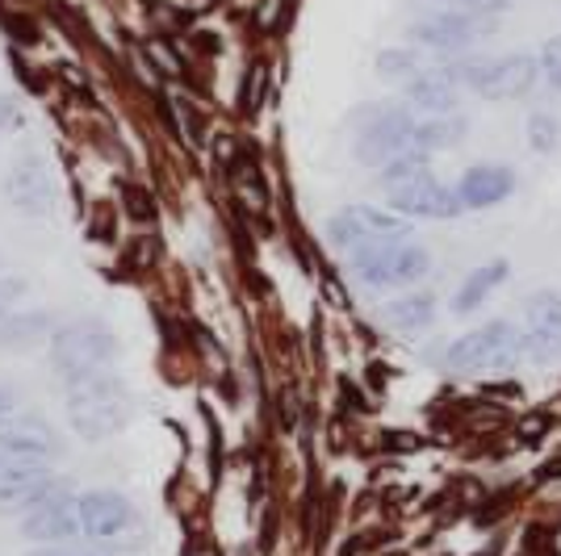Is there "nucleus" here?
I'll return each instance as SVG.
<instances>
[{"label":"nucleus","mask_w":561,"mask_h":556,"mask_svg":"<svg viewBox=\"0 0 561 556\" xmlns=\"http://www.w3.org/2000/svg\"><path fill=\"white\" fill-rule=\"evenodd\" d=\"M130 415H135L130 390L114 372H96L68 385V422L84 440H110L130 422Z\"/></svg>","instance_id":"f257e3e1"},{"label":"nucleus","mask_w":561,"mask_h":556,"mask_svg":"<svg viewBox=\"0 0 561 556\" xmlns=\"http://www.w3.org/2000/svg\"><path fill=\"white\" fill-rule=\"evenodd\" d=\"M415 126H420V114L407 101H377V105L356 109V155H360V163L386 167L407 151H420Z\"/></svg>","instance_id":"f03ea898"},{"label":"nucleus","mask_w":561,"mask_h":556,"mask_svg":"<svg viewBox=\"0 0 561 556\" xmlns=\"http://www.w3.org/2000/svg\"><path fill=\"white\" fill-rule=\"evenodd\" d=\"M114 356V331L105 323H96V318H76V323L55 326V335H50V364L68 385L84 381V377H96V372H110Z\"/></svg>","instance_id":"7ed1b4c3"},{"label":"nucleus","mask_w":561,"mask_h":556,"mask_svg":"<svg viewBox=\"0 0 561 556\" xmlns=\"http://www.w3.org/2000/svg\"><path fill=\"white\" fill-rule=\"evenodd\" d=\"M445 71L448 80L466 84L486 101H515V96L533 93L540 76V59L512 50V55H499V59H457V63H445Z\"/></svg>","instance_id":"20e7f679"},{"label":"nucleus","mask_w":561,"mask_h":556,"mask_svg":"<svg viewBox=\"0 0 561 556\" xmlns=\"http://www.w3.org/2000/svg\"><path fill=\"white\" fill-rule=\"evenodd\" d=\"M524 351V335L519 326L499 318V323H486L478 331L461 335L453 348H448V369L461 372V377H486V372H503L512 369Z\"/></svg>","instance_id":"39448f33"},{"label":"nucleus","mask_w":561,"mask_h":556,"mask_svg":"<svg viewBox=\"0 0 561 556\" xmlns=\"http://www.w3.org/2000/svg\"><path fill=\"white\" fill-rule=\"evenodd\" d=\"M352 255V273L365 280L369 289H402L415 285L432 273V255L427 247L411 243V239H394V243H374V247H356Z\"/></svg>","instance_id":"423d86ee"},{"label":"nucleus","mask_w":561,"mask_h":556,"mask_svg":"<svg viewBox=\"0 0 561 556\" xmlns=\"http://www.w3.org/2000/svg\"><path fill=\"white\" fill-rule=\"evenodd\" d=\"M494 18H482V13H457V9H427L423 18L411 22V43L432 50H469L473 43L491 38L494 34Z\"/></svg>","instance_id":"0eeeda50"},{"label":"nucleus","mask_w":561,"mask_h":556,"mask_svg":"<svg viewBox=\"0 0 561 556\" xmlns=\"http://www.w3.org/2000/svg\"><path fill=\"white\" fill-rule=\"evenodd\" d=\"M331 247L340 252H356V247H374V243H394V239H411V222H402L398 213L374 206H348L340 209L328 222Z\"/></svg>","instance_id":"6e6552de"},{"label":"nucleus","mask_w":561,"mask_h":556,"mask_svg":"<svg viewBox=\"0 0 561 556\" xmlns=\"http://www.w3.org/2000/svg\"><path fill=\"white\" fill-rule=\"evenodd\" d=\"M4 197L9 206L22 209L25 218H47L59 209V185L43 155H22L4 172Z\"/></svg>","instance_id":"1a4fd4ad"},{"label":"nucleus","mask_w":561,"mask_h":556,"mask_svg":"<svg viewBox=\"0 0 561 556\" xmlns=\"http://www.w3.org/2000/svg\"><path fill=\"white\" fill-rule=\"evenodd\" d=\"M390 193V206L398 213H407V218H457L461 213V193L457 188H448L445 181H436L432 176V167L420 172V176H407V181H398V185L386 188Z\"/></svg>","instance_id":"9d476101"},{"label":"nucleus","mask_w":561,"mask_h":556,"mask_svg":"<svg viewBox=\"0 0 561 556\" xmlns=\"http://www.w3.org/2000/svg\"><path fill=\"white\" fill-rule=\"evenodd\" d=\"M524 351L533 360H561V293L558 289H537L524 302Z\"/></svg>","instance_id":"9b49d317"},{"label":"nucleus","mask_w":561,"mask_h":556,"mask_svg":"<svg viewBox=\"0 0 561 556\" xmlns=\"http://www.w3.org/2000/svg\"><path fill=\"white\" fill-rule=\"evenodd\" d=\"M0 456H30V461H50L59 456V436L38 418H0Z\"/></svg>","instance_id":"f8f14e48"},{"label":"nucleus","mask_w":561,"mask_h":556,"mask_svg":"<svg viewBox=\"0 0 561 556\" xmlns=\"http://www.w3.org/2000/svg\"><path fill=\"white\" fill-rule=\"evenodd\" d=\"M402 101L423 117H445L457 114V80H448L445 68H432V71H415L411 80H402Z\"/></svg>","instance_id":"ddd939ff"},{"label":"nucleus","mask_w":561,"mask_h":556,"mask_svg":"<svg viewBox=\"0 0 561 556\" xmlns=\"http://www.w3.org/2000/svg\"><path fill=\"white\" fill-rule=\"evenodd\" d=\"M457 193H461V206L466 209H491L515 193V172L507 163H478V167H469L466 176H461Z\"/></svg>","instance_id":"4468645a"},{"label":"nucleus","mask_w":561,"mask_h":556,"mask_svg":"<svg viewBox=\"0 0 561 556\" xmlns=\"http://www.w3.org/2000/svg\"><path fill=\"white\" fill-rule=\"evenodd\" d=\"M512 273V264L507 259H491V264H482V268H473L466 280H461V289L453 293V314H473L478 305L491 298L494 289L507 280Z\"/></svg>","instance_id":"2eb2a0df"},{"label":"nucleus","mask_w":561,"mask_h":556,"mask_svg":"<svg viewBox=\"0 0 561 556\" xmlns=\"http://www.w3.org/2000/svg\"><path fill=\"white\" fill-rule=\"evenodd\" d=\"M55 335V318L47 310H30V314H0V348H30Z\"/></svg>","instance_id":"dca6fc26"},{"label":"nucleus","mask_w":561,"mask_h":556,"mask_svg":"<svg viewBox=\"0 0 561 556\" xmlns=\"http://www.w3.org/2000/svg\"><path fill=\"white\" fill-rule=\"evenodd\" d=\"M381 318H386V326H394V331H423V326L436 323V298L432 293H407V298L386 305Z\"/></svg>","instance_id":"f3484780"},{"label":"nucleus","mask_w":561,"mask_h":556,"mask_svg":"<svg viewBox=\"0 0 561 556\" xmlns=\"http://www.w3.org/2000/svg\"><path fill=\"white\" fill-rule=\"evenodd\" d=\"M423 9H457V13H482V18H499L512 9V0H415Z\"/></svg>","instance_id":"a211bd4d"},{"label":"nucleus","mask_w":561,"mask_h":556,"mask_svg":"<svg viewBox=\"0 0 561 556\" xmlns=\"http://www.w3.org/2000/svg\"><path fill=\"white\" fill-rule=\"evenodd\" d=\"M528 147H533L537 155H549V151L558 147V117H549V114L528 117Z\"/></svg>","instance_id":"6ab92c4d"},{"label":"nucleus","mask_w":561,"mask_h":556,"mask_svg":"<svg viewBox=\"0 0 561 556\" xmlns=\"http://www.w3.org/2000/svg\"><path fill=\"white\" fill-rule=\"evenodd\" d=\"M377 71L390 76V80H411V76L420 71V59H415L411 50H386V55L377 59Z\"/></svg>","instance_id":"aec40b11"},{"label":"nucleus","mask_w":561,"mask_h":556,"mask_svg":"<svg viewBox=\"0 0 561 556\" xmlns=\"http://www.w3.org/2000/svg\"><path fill=\"white\" fill-rule=\"evenodd\" d=\"M540 76H545V84L561 93V38H549L545 47H540Z\"/></svg>","instance_id":"412c9836"},{"label":"nucleus","mask_w":561,"mask_h":556,"mask_svg":"<svg viewBox=\"0 0 561 556\" xmlns=\"http://www.w3.org/2000/svg\"><path fill=\"white\" fill-rule=\"evenodd\" d=\"M30 556H110L105 548H93L89 540H76V544H38Z\"/></svg>","instance_id":"4be33fe9"},{"label":"nucleus","mask_w":561,"mask_h":556,"mask_svg":"<svg viewBox=\"0 0 561 556\" xmlns=\"http://www.w3.org/2000/svg\"><path fill=\"white\" fill-rule=\"evenodd\" d=\"M22 126H25L22 105L9 93H0V135H13V130H22Z\"/></svg>","instance_id":"5701e85b"},{"label":"nucleus","mask_w":561,"mask_h":556,"mask_svg":"<svg viewBox=\"0 0 561 556\" xmlns=\"http://www.w3.org/2000/svg\"><path fill=\"white\" fill-rule=\"evenodd\" d=\"M13 406H18V397H13L9 390H4V385H0V418L13 415Z\"/></svg>","instance_id":"b1692460"},{"label":"nucleus","mask_w":561,"mask_h":556,"mask_svg":"<svg viewBox=\"0 0 561 556\" xmlns=\"http://www.w3.org/2000/svg\"><path fill=\"white\" fill-rule=\"evenodd\" d=\"M0 314H4V310H0Z\"/></svg>","instance_id":"393cba45"}]
</instances>
